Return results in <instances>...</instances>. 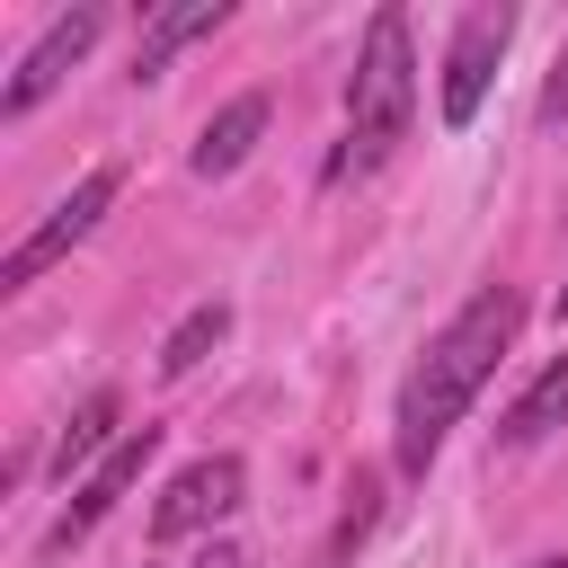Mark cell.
<instances>
[{"label":"cell","mask_w":568,"mask_h":568,"mask_svg":"<svg viewBox=\"0 0 568 568\" xmlns=\"http://www.w3.org/2000/svg\"><path fill=\"white\" fill-rule=\"evenodd\" d=\"M532 568H568V550H550V559H532Z\"/></svg>","instance_id":"obj_16"},{"label":"cell","mask_w":568,"mask_h":568,"mask_svg":"<svg viewBox=\"0 0 568 568\" xmlns=\"http://www.w3.org/2000/svg\"><path fill=\"white\" fill-rule=\"evenodd\" d=\"M373 524H382V479H373V470H355V488H346V506H337V524H328V541H320V559H311V568H346V559L373 541Z\"/></svg>","instance_id":"obj_12"},{"label":"cell","mask_w":568,"mask_h":568,"mask_svg":"<svg viewBox=\"0 0 568 568\" xmlns=\"http://www.w3.org/2000/svg\"><path fill=\"white\" fill-rule=\"evenodd\" d=\"M515 328H524V293L515 284H479L435 337H426V355L408 364V382H399V408H390V453H399V470L408 479H426L435 470V453H444V435L462 426V408L488 390V373H497V355L515 346Z\"/></svg>","instance_id":"obj_1"},{"label":"cell","mask_w":568,"mask_h":568,"mask_svg":"<svg viewBox=\"0 0 568 568\" xmlns=\"http://www.w3.org/2000/svg\"><path fill=\"white\" fill-rule=\"evenodd\" d=\"M506 44H515V9H470V18L453 27V44H444V89H435L444 133H462V124L479 115V98H488V80H497Z\"/></svg>","instance_id":"obj_5"},{"label":"cell","mask_w":568,"mask_h":568,"mask_svg":"<svg viewBox=\"0 0 568 568\" xmlns=\"http://www.w3.org/2000/svg\"><path fill=\"white\" fill-rule=\"evenodd\" d=\"M124 435H133V426H124V399H115V390L98 382V390H89V399H80V408L62 417V435H53V479H71L80 462L98 470V462H106V453H115Z\"/></svg>","instance_id":"obj_9"},{"label":"cell","mask_w":568,"mask_h":568,"mask_svg":"<svg viewBox=\"0 0 568 568\" xmlns=\"http://www.w3.org/2000/svg\"><path fill=\"white\" fill-rule=\"evenodd\" d=\"M222 18H231V0H178V9H151V27L133 36V80H160L169 53L195 44V36H213Z\"/></svg>","instance_id":"obj_11"},{"label":"cell","mask_w":568,"mask_h":568,"mask_svg":"<svg viewBox=\"0 0 568 568\" xmlns=\"http://www.w3.org/2000/svg\"><path fill=\"white\" fill-rule=\"evenodd\" d=\"M559 328H568V284H559Z\"/></svg>","instance_id":"obj_17"},{"label":"cell","mask_w":568,"mask_h":568,"mask_svg":"<svg viewBox=\"0 0 568 568\" xmlns=\"http://www.w3.org/2000/svg\"><path fill=\"white\" fill-rule=\"evenodd\" d=\"M115 195H124V169H115V160L80 169V178H71V195H53V213H44V222H36V231L0 257V293H27L44 266H62V257H71V248H80V240L115 213Z\"/></svg>","instance_id":"obj_3"},{"label":"cell","mask_w":568,"mask_h":568,"mask_svg":"<svg viewBox=\"0 0 568 568\" xmlns=\"http://www.w3.org/2000/svg\"><path fill=\"white\" fill-rule=\"evenodd\" d=\"M151 453H160V426H133V435H124V444H115V453H106V462H98V470L71 488V497H62V515L44 524V559L80 550V541H89V532H98V524L124 506V488L151 470Z\"/></svg>","instance_id":"obj_6"},{"label":"cell","mask_w":568,"mask_h":568,"mask_svg":"<svg viewBox=\"0 0 568 568\" xmlns=\"http://www.w3.org/2000/svg\"><path fill=\"white\" fill-rule=\"evenodd\" d=\"M417 115V53H408V9H373L355 71H346V151L328 160V178H364L408 142Z\"/></svg>","instance_id":"obj_2"},{"label":"cell","mask_w":568,"mask_h":568,"mask_svg":"<svg viewBox=\"0 0 568 568\" xmlns=\"http://www.w3.org/2000/svg\"><path fill=\"white\" fill-rule=\"evenodd\" d=\"M222 337H231V302H195V311H186V320L160 337V373H169V382H178V373H195V364H204Z\"/></svg>","instance_id":"obj_13"},{"label":"cell","mask_w":568,"mask_h":568,"mask_svg":"<svg viewBox=\"0 0 568 568\" xmlns=\"http://www.w3.org/2000/svg\"><path fill=\"white\" fill-rule=\"evenodd\" d=\"M195 568H248V550H240V541H204V550H195Z\"/></svg>","instance_id":"obj_15"},{"label":"cell","mask_w":568,"mask_h":568,"mask_svg":"<svg viewBox=\"0 0 568 568\" xmlns=\"http://www.w3.org/2000/svg\"><path fill=\"white\" fill-rule=\"evenodd\" d=\"M559 426H568V355H550V364L515 390V408L497 417V444H506V453H532V444H550Z\"/></svg>","instance_id":"obj_10"},{"label":"cell","mask_w":568,"mask_h":568,"mask_svg":"<svg viewBox=\"0 0 568 568\" xmlns=\"http://www.w3.org/2000/svg\"><path fill=\"white\" fill-rule=\"evenodd\" d=\"M98 36H106V9H98V0H80V9L44 18V36L27 44V62H18V71H9V89H0V124L36 115V106H44V98H53L62 80H71V62H80V53L98 44Z\"/></svg>","instance_id":"obj_4"},{"label":"cell","mask_w":568,"mask_h":568,"mask_svg":"<svg viewBox=\"0 0 568 568\" xmlns=\"http://www.w3.org/2000/svg\"><path fill=\"white\" fill-rule=\"evenodd\" d=\"M266 115H275V106H266V89H240L231 106H213V115H204V133H195L186 169H195V178H231V169H240V160L257 151Z\"/></svg>","instance_id":"obj_8"},{"label":"cell","mask_w":568,"mask_h":568,"mask_svg":"<svg viewBox=\"0 0 568 568\" xmlns=\"http://www.w3.org/2000/svg\"><path fill=\"white\" fill-rule=\"evenodd\" d=\"M248 497V462L240 453H195L169 488H160V506H151V541H186V532H213L231 506Z\"/></svg>","instance_id":"obj_7"},{"label":"cell","mask_w":568,"mask_h":568,"mask_svg":"<svg viewBox=\"0 0 568 568\" xmlns=\"http://www.w3.org/2000/svg\"><path fill=\"white\" fill-rule=\"evenodd\" d=\"M532 124H568V44H559V62H550V80L532 98Z\"/></svg>","instance_id":"obj_14"}]
</instances>
